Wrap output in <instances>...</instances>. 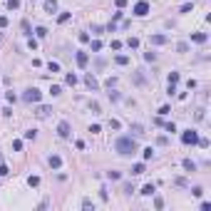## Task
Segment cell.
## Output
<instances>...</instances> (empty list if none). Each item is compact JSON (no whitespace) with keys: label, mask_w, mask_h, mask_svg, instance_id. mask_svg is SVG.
Returning a JSON list of instances; mask_svg holds the SVG:
<instances>
[{"label":"cell","mask_w":211,"mask_h":211,"mask_svg":"<svg viewBox=\"0 0 211 211\" xmlns=\"http://www.w3.org/2000/svg\"><path fill=\"white\" fill-rule=\"evenodd\" d=\"M114 149H117V154L127 157V154H134L137 152V142L132 139V137H119V139L114 142Z\"/></svg>","instance_id":"6da1fadb"},{"label":"cell","mask_w":211,"mask_h":211,"mask_svg":"<svg viewBox=\"0 0 211 211\" xmlns=\"http://www.w3.org/2000/svg\"><path fill=\"white\" fill-rule=\"evenodd\" d=\"M23 100H25V102H40V90H35V87H30V90H25V95H23Z\"/></svg>","instance_id":"7a4b0ae2"},{"label":"cell","mask_w":211,"mask_h":211,"mask_svg":"<svg viewBox=\"0 0 211 211\" xmlns=\"http://www.w3.org/2000/svg\"><path fill=\"white\" fill-rule=\"evenodd\" d=\"M134 15H137V18L149 15V3H144V0H142V3H137V5H134Z\"/></svg>","instance_id":"3957f363"},{"label":"cell","mask_w":211,"mask_h":211,"mask_svg":"<svg viewBox=\"0 0 211 211\" xmlns=\"http://www.w3.org/2000/svg\"><path fill=\"white\" fill-rule=\"evenodd\" d=\"M181 142H184V144H196V142H199V134H196L194 129H189V132L181 134Z\"/></svg>","instance_id":"277c9868"},{"label":"cell","mask_w":211,"mask_h":211,"mask_svg":"<svg viewBox=\"0 0 211 211\" xmlns=\"http://www.w3.org/2000/svg\"><path fill=\"white\" fill-rule=\"evenodd\" d=\"M85 85H87L92 92H97V90H100V82L95 80V75H85Z\"/></svg>","instance_id":"5b68a950"},{"label":"cell","mask_w":211,"mask_h":211,"mask_svg":"<svg viewBox=\"0 0 211 211\" xmlns=\"http://www.w3.org/2000/svg\"><path fill=\"white\" fill-rule=\"evenodd\" d=\"M57 134H60L62 139H67V137H70V122H60V124H57Z\"/></svg>","instance_id":"8992f818"},{"label":"cell","mask_w":211,"mask_h":211,"mask_svg":"<svg viewBox=\"0 0 211 211\" xmlns=\"http://www.w3.org/2000/svg\"><path fill=\"white\" fill-rule=\"evenodd\" d=\"M50 112H52L50 107H37V109H35V117H37V119H45V117H50Z\"/></svg>","instance_id":"52a82bcc"},{"label":"cell","mask_w":211,"mask_h":211,"mask_svg":"<svg viewBox=\"0 0 211 211\" xmlns=\"http://www.w3.org/2000/svg\"><path fill=\"white\" fill-rule=\"evenodd\" d=\"M45 10L52 15V13H57V0H45Z\"/></svg>","instance_id":"ba28073f"},{"label":"cell","mask_w":211,"mask_h":211,"mask_svg":"<svg viewBox=\"0 0 211 211\" xmlns=\"http://www.w3.org/2000/svg\"><path fill=\"white\" fill-rule=\"evenodd\" d=\"M87 60H90L87 52H77V65H80V67H87Z\"/></svg>","instance_id":"9c48e42d"},{"label":"cell","mask_w":211,"mask_h":211,"mask_svg":"<svg viewBox=\"0 0 211 211\" xmlns=\"http://www.w3.org/2000/svg\"><path fill=\"white\" fill-rule=\"evenodd\" d=\"M50 167H52V169H60V167H62V159H60L57 154H55V157H50Z\"/></svg>","instance_id":"30bf717a"},{"label":"cell","mask_w":211,"mask_h":211,"mask_svg":"<svg viewBox=\"0 0 211 211\" xmlns=\"http://www.w3.org/2000/svg\"><path fill=\"white\" fill-rule=\"evenodd\" d=\"M167 42V35H152V45H164Z\"/></svg>","instance_id":"8fae6325"},{"label":"cell","mask_w":211,"mask_h":211,"mask_svg":"<svg viewBox=\"0 0 211 211\" xmlns=\"http://www.w3.org/2000/svg\"><path fill=\"white\" fill-rule=\"evenodd\" d=\"M114 62H117V65H129V57H127V55H117Z\"/></svg>","instance_id":"7c38bea8"},{"label":"cell","mask_w":211,"mask_h":211,"mask_svg":"<svg viewBox=\"0 0 211 211\" xmlns=\"http://www.w3.org/2000/svg\"><path fill=\"white\" fill-rule=\"evenodd\" d=\"M191 40L201 45V42H206V35H204V33H196V35H191Z\"/></svg>","instance_id":"4fadbf2b"},{"label":"cell","mask_w":211,"mask_h":211,"mask_svg":"<svg viewBox=\"0 0 211 211\" xmlns=\"http://www.w3.org/2000/svg\"><path fill=\"white\" fill-rule=\"evenodd\" d=\"M132 174H134V176L144 174V164H134V167H132Z\"/></svg>","instance_id":"5bb4252c"},{"label":"cell","mask_w":211,"mask_h":211,"mask_svg":"<svg viewBox=\"0 0 211 211\" xmlns=\"http://www.w3.org/2000/svg\"><path fill=\"white\" fill-rule=\"evenodd\" d=\"M184 169H186V172H194V169H196V164H194L191 159H184Z\"/></svg>","instance_id":"9a60e30c"},{"label":"cell","mask_w":211,"mask_h":211,"mask_svg":"<svg viewBox=\"0 0 211 211\" xmlns=\"http://www.w3.org/2000/svg\"><path fill=\"white\" fill-rule=\"evenodd\" d=\"M142 194H144V196H152V194H154V184H147V186L142 189Z\"/></svg>","instance_id":"2e32d148"},{"label":"cell","mask_w":211,"mask_h":211,"mask_svg":"<svg viewBox=\"0 0 211 211\" xmlns=\"http://www.w3.org/2000/svg\"><path fill=\"white\" fill-rule=\"evenodd\" d=\"M65 82H67L70 87H75V85H77V75H67V77H65Z\"/></svg>","instance_id":"e0dca14e"},{"label":"cell","mask_w":211,"mask_h":211,"mask_svg":"<svg viewBox=\"0 0 211 211\" xmlns=\"http://www.w3.org/2000/svg\"><path fill=\"white\" fill-rule=\"evenodd\" d=\"M127 45H129L132 50H137V47H139V40H137V37H129V40H127Z\"/></svg>","instance_id":"ac0fdd59"},{"label":"cell","mask_w":211,"mask_h":211,"mask_svg":"<svg viewBox=\"0 0 211 211\" xmlns=\"http://www.w3.org/2000/svg\"><path fill=\"white\" fill-rule=\"evenodd\" d=\"M28 184L30 186H40V176H28Z\"/></svg>","instance_id":"d6986e66"},{"label":"cell","mask_w":211,"mask_h":211,"mask_svg":"<svg viewBox=\"0 0 211 211\" xmlns=\"http://www.w3.org/2000/svg\"><path fill=\"white\" fill-rule=\"evenodd\" d=\"M102 50V42L100 40H92V52H100Z\"/></svg>","instance_id":"ffe728a7"},{"label":"cell","mask_w":211,"mask_h":211,"mask_svg":"<svg viewBox=\"0 0 211 211\" xmlns=\"http://www.w3.org/2000/svg\"><path fill=\"white\" fill-rule=\"evenodd\" d=\"M8 8H10V10H18V8H20V0H8Z\"/></svg>","instance_id":"44dd1931"},{"label":"cell","mask_w":211,"mask_h":211,"mask_svg":"<svg viewBox=\"0 0 211 211\" xmlns=\"http://www.w3.org/2000/svg\"><path fill=\"white\" fill-rule=\"evenodd\" d=\"M8 174H10V172H8V167L3 164V157H0V176H8Z\"/></svg>","instance_id":"7402d4cb"},{"label":"cell","mask_w":211,"mask_h":211,"mask_svg":"<svg viewBox=\"0 0 211 211\" xmlns=\"http://www.w3.org/2000/svg\"><path fill=\"white\" fill-rule=\"evenodd\" d=\"M132 132H134V134H144V127H142V124H132Z\"/></svg>","instance_id":"603a6c76"},{"label":"cell","mask_w":211,"mask_h":211,"mask_svg":"<svg viewBox=\"0 0 211 211\" xmlns=\"http://www.w3.org/2000/svg\"><path fill=\"white\" fill-rule=\"evenodd\" d=\"M176 82H179V72H172L169 75V85H176Z\"/></svg>","instance_id":"cb8c5ba5"},{"label":"cell","mask_w":211,"mask_h":211,"mask_svg":"<svg viewBox=\"0 0 211 211\" xmlns=\"http://www.w3.org/2000/svg\"><path fill=\"white\" fill-rule=\"evenodd\" d=\"M67 20H70V13H62V15L57 18V23H60V25H62V23H67Z\"/></svg>","instance_id":"d4e9b609"},{"label":"cell","mask_w":211,"mask_h":211,"mask_svg":"<svg viewBox=\"0 0 211 211\" xmlns=\"http://www.w3.org/2000/svg\"><path fill=\"white\" fill-rule=\"evenodd\" d=\"M60 92H62V90H60V87H57V85H52V87H50V95H52V97H57V95H60Z\"/></svg>","instance_id":"484cf974"},{"label":"cell","mask_w":211,"mask_h":211,"mask_svg":"<svg viewBox=\"0 0 211 211\" xmlns=\"http://www.w3.org/2000/svg\"><path fill=\"white\" fill-rule=\"evenodd\" d=\"M152 157H154V149L147 147V149H144V159H152Z\"/></svg>","instance_id":"4316f807"},{"label":"cell","mask_w":211,"mask_h":211,"mask_svg":"<svg viewBox=\"0 0 211 211\" xmlns=\"http://www.w3.org/2000/svg\"><path fill=\"white\" fill-rule=\"evenodd\" d=\"M176 50H179V52H186V50H189V45H186V42H179V45H176Z\"/></svg>","instance_id":"83f0119b"},{"label":"cell","mask_w":211,"mask_h":211,"mask_svg":"<svg viewBox=\"0 0 211 211\" xmlns=\"http://www.w3.org/2000/svg\"><path fill=\"white\" fill-rule=\"evenodd\" d=\"M191 194H194V196H201V194H204V189H201V186H194V189H191Z\"/></svg>","instance_id":"f1b7e54d"},{"label":"cell","mask_w":211,"mask_h":211,"mask_svg":"<svg viewBox=\"0 0 211 211\" xmlns=\"http://www.w3.org/2000/svg\"><path fill=\"white\" fill-rule=\"evenodd\" d=\"M37 134H35V129H28V132H25V139H35Z\"/></svg>","instance_id":"f546056e"},{"label":"cell","mask_w":211,"mask_h":211,"mask_svg":"<svg viewBox=\"0 0 211 211\" xmlns=\"http://www.w3.org/2000/svg\"><path fill=\"white\" fill-rule=\"evenodd\" d=\"M13 149H15V152H20V149H23V142L15 139V142H13Z\"/></svg>","instance_id":"4dcf8cb0"},{"label":"cell","mask_w":211,"mask_h":211,"mask_svg":"<svg viewBox=\"0 0 211 211\" xmlns=\"http://www.w3.org/2000/svg\"><path fill=\"white\" fill-rule=\"evenodd\" d=\"M164 129H167V132H176V124H174V122H169V124H164Z\"/></svg>","instance_id":"1f68e13d"},{"label":"cell","mask_w":211,"mask_h":211,"mask_svg":"<svg viewBox=\"0 0 211 211\" xmlns=\"http://www.w3.org/2000/svg\"><path fill=\"white\" fill-rule=\"evenodd\" d=\"M47 67H50V72H60V65H57V62H50Z\"/></svg>","instance_id":"d6a6232c"},{"label":"cell","mask_w":211,"mask_h":211,"mask_svg":"<svg viewBox=\"0 0 211 211\" xmlns=\"http://www.w3.org/2000/svg\"><path fill=\"white\" fill-rule=\"evenodd\" d=\"M23 30H25V35H30V23L28 20H23Z\"/></svg>","instance_id":"836d02e7"},{"label":"cell","mask_w":211,"mask_h":211,"mask_svg":"<svg viewBox=\"0 0 211 211\" xmlns=\"http://www.w3.org/2000/svg\"><path fill=\"white\" fill-rule=\"evenodd\" d=\"M90 132H92V134H97V132H102V127H100V124H92V127H90Z\"/></svg>","instance_id":"e575fe53"},{"label":"cell","mask_w":211,"mask_h":211,"mask_svg":"<svg viewBox=\"0 0 211 211\" xmlns=\"http://www.w3.org/2000/svg\"><path fill=\"white\" fill-rule=\"evenodd\" d=\"M169 112H172V107H169V105H164L162 109H159V114H169Z\"/></svg>","instance_id":"d590c367"},{"label":"cell","mask_w":211,"mask_h":211,"mask_svg":"<svg viewBox=\"0 0 211 211\" xmlns=\"http://www.w3.org/2000/svg\"><path fill=\"white\" fill-rule=\"evenodd\" d=\"M35 33H37V37H45V35H47V30H45V28H37Z\"/></svg>","instance_id":"8d00e7d4"},{"label":"cell","mask_w":211,"mask_h":211,"mask_svg":"<svg viewBox=\"0 0 211 211\" xmlns=\"http://www.w3.org/2000/svg\"><path fill=\"white\" fill-rule=\"evenodd\" d=\"M80 42H90V35L87 33H80Z\"/></svg>","instance_id":"74e56055"},{"label":"cell","mask_w":211,"mask_h":211,"mask_svg":"<svg viewBox=\"0 0 211 211\" xmlns=\"http://www.w3.org/2000/svg\"><path fill=\"white\" fill-rule=\"evenodd\" d=\"M107 176H109V179H119L122 174H119V172H107Z\"/></svg>","instance_id":"f35d334b"},{"label":"cell","mask_w":211,"mask_h":211,"mask_svg":"<svg viewBox=\"0 0 211 211\" xmlns=\"http://www.w3.org/2000/svg\"><path fill=\"white\" fill-rule=\"evenodd\" d=\"M0 28H8V18L5 15H0Z\"/></svg>","instance_id":"ab89813d"},{"label":"cell","mask_w":211,"mask_h":211,"mask_svg":"<svg viewBox=\"0 0 211 211\" xmlns=\"http://www.w3.org/2000/svg\"><path fill=\"white\" fill-rule=\"evenodd\" d=\"M127 5V0H117V8H124Z\"/></svg>","instance_id":"60d3db41"}]
</instances>
